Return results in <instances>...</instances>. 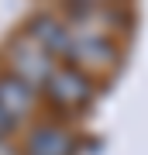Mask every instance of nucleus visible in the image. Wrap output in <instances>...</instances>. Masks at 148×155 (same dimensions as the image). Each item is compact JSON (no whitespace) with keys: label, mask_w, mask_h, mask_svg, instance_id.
<instances>
[{"label":"nucleus","mask_w":148,"mask_h":155,"mask_svg":"<svg viewBox=\"0 0 148 155\" xmlns=\"http://www.w3.org/2000/svg\"><path fill=\"white\" fill-rule=\"evenodd\" d=\"M11 59H14V69H17V79L28 86H45V79L52 76V69H55V62L52 55L41 48V45H35L31 38H24V41H17L14 45V52H11Z\"/></svg>","instance_id":"f257e3e1"},{"label":"nucleus","mask_w":148,"mask_h":155,"mask_svg":"<svg viewBox=\"0 0 148 155\" xmlns=\"http://www.w3.org/2000/svg\"><path fill=\"white\" fill-rule=\"evenodd\" d=\"M45 90H48V97L59 107H79V104L90 100L93 83H90L76 66H62V69H52V76L45 79Z\"/></svg>","instance_id":"f03ea898"},{"label":"nucleus","mask_w":148,"mask_h":155,"mask_svg":"<svg viewBox=\"0 0 148 155\" xmlns=\"http://www.w3.org/2000/svg\"><path fill=\"white\" fill-rule=\"evenodd\" d=\"M35 107V90L21 83L17 76H0V114L7 117V121H21V117L31 114Z\"/></svg>","instance_id":"7ed1b4c3"},{"label":"nucleus","mask_w":148,"mask_h":155,"mask_svg":"<svg viewBox=\"0 0 148 155\" xmlns=\"http://www.w3.org/2000/svg\"><path fill=\"white\" fill-rule=\"evenodd\" d=\"M66 55L72 62H79V66H110V62L117 59V52H114V45L107 38H100V35H76V38H69Z\"/></svg>","instance_id":"20e7f679"},{"label":"nucleus","mask_w":148,"mask_h":155,"mask_svg":"<svg viewBox=\"0 0 148 155\" xmlns=\"http://www.w3.org/2000/svg\"><path fill=\"white\" fill-rule=\"evenodd\" d=\"M35 45H41L48 55H66V48H69V28L59 21V17H52V14H41V17H35V24H31V35H28Z\"/></svg>","instance_id":"39448f33"},{"label":"nucleus","mask_w":148,"mask_h":155,"mask_svg":"<svg viewBox=\"0 0 148 155\" xmlns=\"http://www.w3.org/2000/svg\"><path fill=\"white\" fill-rule=\"evenodd\" d=\"M72 138L62 127H52V124H45V127H35L31 131V138H28V155H72Z\"/></svg>","instance_id":"423d86ee"},{"label":"nucleus","mask_w":148,"mask_h":155,"mask_svg":"<svg viewBox=\"0 0 148 155\" xmlns=\"http://www.w3.org/2000/svg\"><path fill=\"white\" fill-rule=\"evenodd\" d=\"M11 127H14V124H11V121H7V117H4V114H0V134H4V131H11Z\"/></svg>","instance_id":"0eeeda50"},{"label":"nucleus","mask_w":148,"mask_h":155,"mask_svg":"<svg viewBox=\"0 0 148 155\" xmlns=\"http://www.w3.org/2000/svg\"><path fill=\"white\" fill-rule=\"evenodd\" d=\"M0 155H11V148H7V141L0 138Z\"/></svg>","instance_id":"6e6552de"}]
</instances>
